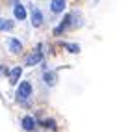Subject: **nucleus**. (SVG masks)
<instances>
[{
	"instance_id": "1",
	"label": "nucleus",
	"mask_w": 128,
	"mask_h": 132,
	"mask_svg": "<svg viewBox=\"0 0 128 132\" xmlns=\"http://www.w3.org/2000/svg\"><path fill=\"white\" fill-rule=\"evenodd\" d=\"M17 95H19L21 101L28 99V97L32 95V84H30V82H22V84L19 86V89H17Z\"/></svg>"
},
{
	"instance_id": "2",
	"label": "nucleus",
	"mask_w": 128,
	"mask_h": 132,
	"mask_svg": "<svg viewBox=\"0 0 128 132\" xmlns=\"http://www.w3.org/2000/svg\"><path fill=\"white\" fill-rule=\"evenodd\" d=\"M41 58H43V52H41V47H37V50L26 58V65H30V67L32 65H37L39 61H41Z\"/></svg>"
},
{
	"instance_id": "3",
	"label": "nucleus",
	"mask_w": 128,
	"mask_h": 132,
	"mask_svg": "<svg viewBox=\"0 0 128 132\" xmlns=\"http://www.w3.org/2000/svg\"><path fill=\"white\" fill-rule=\"evenodd\" d=\"M32 24L35 26V28L43 24V13H41L39 7H32Z\"/></svg>"
},
{
	"instance_id": "4",
	"label": "nucleus",
	"mask_w": 128,
	"mask_h": 132,
	"mask_svg": "<svg viewBox=\"0 0 128 132\" xmlns=\"http://www.w3.org/2000/svg\"><path fill=\"white\" fill-rule=\"evenodd\" d=\"M65 10V0H52L50 2V11L52 13H61Z\"/></svg>"
},
{
	"instance_id": "5",
	"label": "nucleus",
	"mask_w": 128,
	"mask_h": 132,
	"mask_svg": "<svg viewBox=\"0 0 128 132\" xmlns=\"http://www.w3.org/2000/svg\"><path fill=\"white\" fill-rule=\"evenodd\" d=\"M7 47H10V50L13 52V54H19V52L22 50L21 41H17V39H10V41H7Z\"/></svg>"
},
{
	"instance_id": "6",
	"label": "nucleus",
	"mask_w": 128,
	"mask_h": 132,
	"mask_svg": "<svg viewBox=\"0 0 128 132\" xmlns=\"http://www.w3.org/2000/svg\"><path fill=\"white\" fill-rule=\"evenodd\" d=\"M21 73H22L21 67H13L11 73H10V82L11 84H17V82H19V78H21Z\"/></svg>"
},
{
	"instance_id": "7",
	"label": "nucleus",
	"mask_w": 128,
	"mask_h": 132,
	"mask_svg": "<svg viewBox=\"0 0 128 132\" xmlns=\"http://www.w3.org/2000/svg\"><path fill=\"white\" fill-rule=\"evenodd\" d=\"M13 13H15V17H17V19H19V21L26 19V10H24V6H21V4H17V6H15Z\"/></svg>"
},
{
	"instance_id": "8",
	"label": "nucleus",
	"mask_w": 128,
	"mask_h": 132,
	"mask_svg": "<svg viewBox=\"0 0 128 132\" xmlns=\"http://www.w3.org/2000/svg\"><path fill=\"white\" fill-rule=\"evenodd\" d=\"M22 128L28 130V132L33 130V128H35V123H33V119H32V117H24V119H22Z\"/></svg>"
},
{
	"instance_id": "9",
	"label": "nucleus",
	"mask_w": 128,
	"mask_h": 132,
	"mask_svg": "<svg viewBox=\"0 0 128 132\" xmlns=\"http://www.w3.org/2000/svg\"><path fill=\"white\" fill-rule=\"evenodd\" d=\"M43 78H45V82H47L48 86H54L56 80H58V76H56L54 73H45V76H43Z\"/></svg>"
},
{
	"instance_id": "10",
	"label": "nucleus",
	"mask_w": 128,
	"mask_h": 132,
	"mask_svg": "<svg viewBox=\"0 0 128 132\" xmlns=\"http://www.w3.org/2000/svg\"><path fill=\"white\" fill-rule=\"evenodd\" d=\"M13 28V21H4L0 19V30H11Z\"/></svg>"
},
{
	"instance_id": "11",
	"label": "nucleus",
	"mask_w": 128,
	"mask_h": 132,
	"mask_svg": "<svg viewBox=\"0 0 128 132\" xmlns=\"http://www.w3.org/2000/svg\"><path fill=\"white\" fill-rule=\"evenodd\" d=\"M67 50H69V52H72V54H78V52H80V47L78 45H63Z\"/></svg>"
},
{
	"instance_id": "12",
	"label": "nucleus",
	"mask_w": 128,
	"mask_h": 132,
	"mask_svg": "<svg viewBox=\"0 0 128 132\" xmlns=\"http://www.w3.org/2000/svg\"><path fill=\"white\" fill-rule=\"evenodd\" d=\"M95 2H98V0H95Z\"/></svg>"
}]
</instances>
